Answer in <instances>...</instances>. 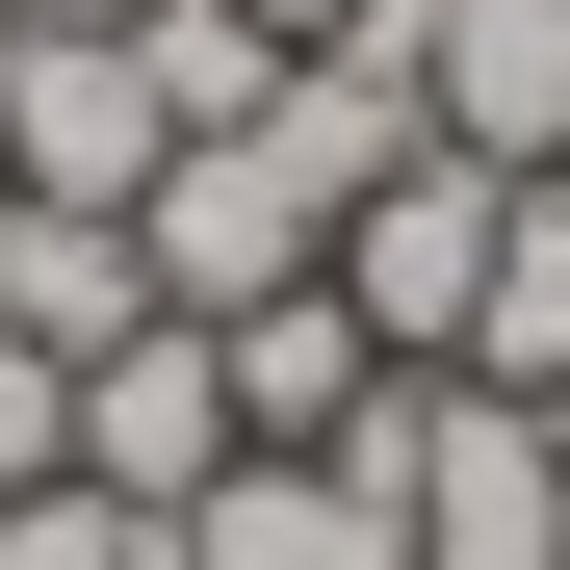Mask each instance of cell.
I'll return each mask as SVG.
<instances>
[{
    "instance_id": "8fae6325",
    "label": "cell",
    "mask_w": 570,
    "mask_h": 570,
    "mask_svg": "<svg viewBox=\"0 0 570 570\" xmlns=\"http://www.w3.org/2000/svg\"><path fill=\"white\" fill-rule=\"evenodd\" d=\"M52 466H78V363H52V337H0V493H52Z\"/></svg>"
},
{
    "instance_id": "6da1fadb",
    "label": "cell",
    "mask_w": 570,
    "mask_h": 570,
    "mask_svg": "<svg viewBox=\"0 0 570 570\" xmlns=\"http://www.w3.org/2000/svg\"><path fill=\"white\" fill-rule=\"evenodd\" d=\"M493 234H519V156H441V130H415V156L337 208V312L390 337V363H466V312H493Z\"/></svg>"
},
{
    "instance_id": "ba28073f",
    "label": "cell",
    "mask_w": 570,
    "mask_h": 570,
    "mask_svg": "<svg viewBox=\"0 0 570 570\" xmlns=\"http://www.w3.org/2000/svg\"><path fill=\"white\" fill-rule=\"evenodd\" d=\"M0 337H52V363L156 337V259H130V208H0Z\"/></svg>"
},
{
    "instance_id": "277c9868",
    "label": "cell",
    "mask_w": 570,
    "mask_h": 570,
    "mask_svg": "<svg viewBox=\"0 0 570 570\" xmlns=\"http://www.w3.org/2000/svg\"><path fill=\"white\" fill-rule=\"evenodd\" d=\"M337 52H415V130L441 156H570V0H363Z\"/></svg>"
},
{
    "instance_id": "3957f363",
    "label": "cell",
    "mask_w": 570,
    "mask_h": 570,
    "mask_svg": "<svg viewBox=\"0 0 570 570\" xmlns=\"http://www.w3.org/2000/svg\"><path fill=\"white\" fill-rule=\"evenodd\" d=\"M181 130H156V52L130 27H0V208H130Z\"/></svg>"
},
{
    "instance_id": "7a4b0ae2",
    "label": "cell",
    "mask_w": 570,
    "mask_h": 570,
    "mask_svg": "<svg viewBox=\"0 0 570 570\" xmlns=\"http://www.w3.org/2000/svg\"><path fill=\"white\" fill-rule=\"evenodd\" d=\"M390 519H415V570H570V415L415 363V466H390Z\"/></svg>"
},
{
    "instance_id": "4fadbf2b",
    "label": "cell",
    "mask_w": 570,
    "mask_h": 570,
    "mask_svg": "<svg viewBox=\"0 0 570 570\" xmlns=\"http://www.w3.org/2000/svg\"><path fill=\"white\" fill-rule=\"evenodd\" d=\"M259 27H285V52H337V27H363V0H259Z\"/></svg>"
},
{
    "instance_id": "52a82bcc",
    "label": "cell",
    "mask_w": 570,
    "mask_h": 570,
    "mask_svg": "<svg viewBox=\"0 0 570 570\" xmlns=\"http://www.w3.org/2000/svg\"><path fill=\"white\" fill-rule=\"evenodd\" d=\"M208 363H234V441H337L363 390H390V337H363L337 285H259V312H208Z\"/></svg>"
},
{
    "instance_id": "7c38bea8",
    "label": "cell",
    "mask_w": 570,
    "mask_h": 570,
    "mask_svg": "<svg viewBox=\"0 0 570 570\" xmlns=\"http://www.w3.org/2000/svg\"><path fill=\"white\" fill-rule=\"evenodd\" d=\"M0 27H156V0H0Z\"/></svg>"
},
{
    "instance_id": "8992f818",
    "label": "cell",
    "mask_w": 570,
    "mask_h": 570,
    "mask_svg": "<svg viewBox=\"0 0 570 570\" xmlns=\"http://www.w3.org/2000/svg\"><path fill=\"white\" fill-rule=\"evenodd\" d=\"M181 570H415V519L363 493L337 441H234L208 493H181Z\"/></svg>"
},
{
    "instance_id": "30bf717a",
    "label": "cell",
    "mask_w": 570,
    "mask_h": 570,
    "mask_svg": "<svg viewBox=\"0 0 570 570\" xmlns=\"http://www.w3.org/2000/svg\"><path fill=\"white\" fill-rule=\"evenodd\" d=\"M0 570H181V519H130V493L52 466V493H0Z\"/></svg>"
},
{
    "instance_id": "5bb4252c",
    "label": "cell",
    "mask_w": 570,
    "mask_h": 570,
    "mask_svg": "<svg viewBox=\"0 0 570 570\" xmlns=\"http://www.w3.org/2000/svg\"><path fill=\"white\" fill-rule=\"evenodd\" d=\"M544 181H570V156H544Z\"/></svg>"
},
{
    "instance_id": "9c48e42d",
    "label": "cell",
    "mask_w": 570,
    "mask_h": 570,
    "mask_svg": "<svg viewBox=\"0 0 570 570\" xmlns=\"http://www.w3.org/2000/svg\"><path fill=\"white\" fill-rule=\"evenodd\" d=\"M466 390L570 415V181H519V234H493V312H466Z\"/></svg>"
},
{
    "instance_id": "5b68a950",
    "label": "cell",
    "mask_w": 570,
    "mask_h": 570,
    "mask_svg": "<svg viewBox=\"0 0 570 570\" xmlns=\"http://www.w3.org/2000/svg\"><path fill=\"white\" fill-rule=\"evenodd\" d=\"M208 466H234V363H208V312H156V337H105V363H78V493L181 519Z\"/></svg>"
}]
</instances>
